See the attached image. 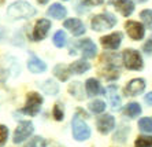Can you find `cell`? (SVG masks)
<instances>
[{"label": "cell", "mask_w": 152, "mask_h": 147, "mask_svg": "<svg viewBox=\"0 0 152 147\" xmlns=\"http://www.w3.org/2000/svg\"><path fill=\"white\" fill-rule=\"evenodd\" d=\"M36 14V8L33 7L30 3L23 1V0H18L10 4L7 8V15L14 19H23V18H30Z\"/></svg>", "instance_id": "cell-1"}, {"label": "cell", "mask_w": 152, "mask_h": 147, "mask_svg": "<svg viewBox=\"0 0 152 147\" xmlns=\"http://www.w3.org/2000/svg\"><path fill=\"white\" fill-rule=\"evenodd\" d=\"M71 129H73V136L75 140L78 142H85L91 137V129L89 126L84 122V120H81L80 114H75L73 117V121H71Z\"/></svg>", "instance_id": "cell-2"}, {"label": "cell", "mask_w": 152, "mask_h": 147, "mask_svg": "<svg viewBox=\"0 0 152 147\" xmlns=\"http://www.w3.org/2000/svg\"><path fill=\"white\" fill-rule=\"evenodd\" d=\"M42 104V96L37 92H29L26 95V103L25 106L21 109L22 113L30 115V117H34L40 113V109H41Z\"/></svg>", "instance_id": "cell-3"}, {"label": "cell", "mask_w": 152, "mask_h": 147, "mask_svg": "<svg viewBox=\"0 0 152 147\" xmlns=\"http://www.w3.org/2000/svg\"><path fill=\"white\" fill-rule=\"evenodd\" d=\"M117 24V18L110 12H104V14H97L95 15L91 21V26L96 32H102V30H107L111 29Z\"/></svg>", "instance_id": "cell-4"}, {"label": "cell", "mask_w": 152, "mask_h": 147, "mask_svg": "<svg viewBox=\"0 0 152 147\" xmlns=\"http://www.w3.org/2000/svg\"><path fill=\"white\" fill-rule=\"evenodd\" d=\"M122 59H124L125 68L129 70H140L142 69V58L138 54V51L133 48H126L122 52Z\"/></svg>", "instance_id": "cell-5"}, {"label": "cell", "mask_w": 152, "mask_h": 147, "mask_svg": "<svg viewBox=\"0 0 152 147\" xmlns=\"http://www.w3.org/2000/svg\"><path fill=\"white\" fill-rule=\"evenodd\" d=\"M34 132V126H33L32 121H21L18 124L17 129L14 131V136H12V142L15 144H19L22 142H25L29 139V136Z\"/></svg>", "instance_id": "cell-6"}, {"label": "cell", "mask_w": 152, "mask_h": 147, "mask_svg": "<svg viewBox=\"0 0 152 147\" xmlns=\"http://www.w3.org/2000/svg\"><path fill=\"white\" fill-rule=\"evenodd\" d=\"M125 29H126L127 35L132 40H141L145 35L144 26L137 21H126L125 22Z\"/></svg>", "instance_id": "cell-7"}, {"label": "cell", "mask_w": 152, "mask_h": 147, "mask_svg": "<svg viewBox=\"0 0 152 147\" xmlns=\"http://www.w3.org/2000/svg\"><path fill=\"white\" fill-rule=\"evenodd\" d=\"M51 29V21L48 19H39L36 22L34 29H33V35H32V40L33 41H40V40L45 39L47 33Z\"/></svg>", "instance_id": "cell-8"}, {"label": "cell", "mask_w": 152, "mask_h": 147, "mask_svg": "<svg viewBox=\"0 0 152 147\" xmlns=\"http://www.w3.org/2000/svg\"><path fill=\"white\" fill-rule=\"evenodd\" d=\"M96 126H97V131H99L100 133L107 135V133H110L111 131L115 128V118H114L111 114H104L97 118Z\"/></svg>", "instance_id": "cell-9"}, {"label": "cell", "mask_w": 152, "mask_h": 147, "mask_svg": "<svg viewBox=\"0 0 152 147\" xmlns=\"http://www.w3.org/2000/svg\"><path fill=\"white\" fill-rule=\"evenodd\" d=\"M145 90V81L142 79H133L130 80L127 85L124 88V92L126 96H137Z\"/></svg>", "instance_id": "cell-10"}, {"label": "cell", "mask_w": 152, "mask_h": 147, "mask_svg": "<svg viewBox=\"0 0 152 147\" xmlns=\"http://www.w3.org/2000/svg\"><path fill=\"white\" fill-rule=\"evenodd\" d=\"M122 43V33H111L108 36H103L100 39V44H102L106 50H117Z\"/></svg>", "instance_id": "cell-11"}, {"label": "cell", "mask_w": 152, "mask_h": 147, "mask_svg": "<svg viewBox=\"0 0 152 147\" xmlns=\"http://www.w3.org/2000/svg\"><path fill=\"white\" fill-rule=\"evenodd\" d=\"M110 4H113L124 17H129L134 11V4L132 0H110Z\"/></svg>", "instance_id": "cell-12"}, {"label": "cell", "mask_w": 152, "mask_h": 147, "mask_svg": "<svg viewBox=\"0 0 152 147\" xmlns=\"http://www.w3.org/2000/svg\"><path fill=\"white\" fill-rule=\"evenodd\" d=\"M63 26L73 33V36H81V35L85 33V25L81 22V19H78V18L66 19L63 22Z\"/></svg>", "instance_id": "cell-13"}, {"label": "cell", "mask_w": 152, "mask_h": 147, "mask_svg": "<svg viewBox=\"0 0 152 147\" xmlns=\"http://www.w3.org/2000/svg\"><path fill=\"white\" fill-rule=\"evenodd\" d=\"M78 47L81 48V52L85 58H95L96 54H97V47L91 39L81 40L78 43Z\"/></svg>", "instance_id": "cell-14"}, {"label": "cell", "mask_w": 152, "mask_h": 147, "mask_svg": "<svg viewBox=\"0 0 152 147\" xmlns=\"http://www.w3.org/2000/svg\"><path fill=\"white\" fill-rule=\"evenodd\" d=\"M28 69L32 73H42L47 70V65L39 57H36L33 52H30V59L28 62Z\"/></svg>", "instance_id": "cell-15"}, {"label": "cell", "mask_w": 152, "mask_h": 147, "mask_svg": "<svg viewBox=\"0 0 152 147\" xmlns=\"http://www.w3.org/2000/svg\"><path fill=\"white\" fill-rule=\"evenodd\" d=\"M107 95H108V99H110V103H111V107L114 110H119L121 109V98L118 95V87L111 84V85L107 87L106 90Z\"/></svg>", "instance_id": "cell-16"}, {"label": "cell", "mask_w": 152, "mask_h": 147, "mask_svg": "<svg viewBox=\"0 0 152 147\" xmlns=\"http://www.w3.org/2000/svg\"><path fill=\"white\" fill-rule=\"evenodd\" d=\"M53 76L56 77L58 80L60 81H67L69 77L71 76V70H70V66L64 63H59L53 68Z\"/></svg>", "instance_id": "cell-17"}, {"label": "cell", "mask_w": 152, "mask_h": 147, "mask_svg": "<svg viewBox=\"0 0 152 147\" xmlns=\"http://www.w3.org/2000/svg\"><path fill=\"white\" fill-rule=\"evenodd\" d=\"M47 14L50 15V17H52V18H55V19H62V18H64V17H66L67 10H66V7H64V6H62V4L53 3L52 6L47 10Z\"/></svg>", "instance_id": "cell-18"}, {"label": "cell", "mask_w": 152, "mask_h": 147, "mask_svg": "<svg viewBox=\"0 0 152 147\" xmlns=\"http://www.w3.org/2000/svg\"><path fill=\"white\" fill-rule=\"evenodd\" d=\"M100 76L103 79L108 80V81H113V80H117L119 77V70L114 63H107L106 69H103L100 72Z\"/></svg>", "instance_id": "cell-19"}, {"label": "cell", "mask_w": 152, "mask_h": 147, "mask_svg": "<svg viewBox=\"0 0 152 147\" xmlns=\"http://www.w3.org/2000/svg\"><path fill=\"white\" fill-rule=\"evenodd\" d=\"M89 69H91V65H89V62L85 61V59H78V61L73 62L70 65V70L74 74H82V73L88 72Z\"/></svg>", "instance_id": "cell-20"}, {"label": "cell", "mask_w": 152, "mask_h": 147, "mask_svg": "<svg viewBox=\"0 0 152 147\" xmlns=\"http://www.w3.org/2000/svg\"><path fill=\"white\" fill-rule=\"evenodd\" d=\"M85 88H86V93L88 96H96L102 92V88H100V84L96 79H88L86 83H85Z\"/></svg>", "instance_id": "cell-21"}, {"label": "cell", "mask_w": 152, "mask_h": 147, "mask_svg": "<svg viewBox=\"0 0 152 147\" xmlns=\"http://www.w3.org/2000/svg\"><path fill=\"white\" fill-rule=\"evenodd\" d=\"M69 92L71 93V96H74L77 101H84V87L80 81H74L69 85Z\"/></svg>", "instance_id": "cell-22"}, {"label": "cell", "mask_w": 152, "mask_h": 147, "mask_svg": "<svg viewBox=\"0 0 152 147\" xmlns=\"http://www.w3.org/2000/svg\"><path fill=\"white\" fill-rule=\"evenodd\" d=\"M41 90L44 91L47 95L55 96V95H58V92H59V85H58L53 80L48 79V80H45V81L41 84Z\"/></svg>", "instance_id": "cell-23"}, {"label": "cell", "mask_w": 152, "mask_h": 147, "mask_svg": "<svg viewBox=\"0 0 152 147\" xmlns=\"http://www.w3.org/2000/svg\"><path fill=\"white\" fill-rule=\"evenodd\" d=\"M141 106L136 102H132V103H127L126 107H125V114L127 117H130V118H136L138 115L141 114Z\"/></svg>", "instance_id": "cell-24"}, {"label": "cell", "mask_w": 152, "mask_h": 147, "mask_svg": "<svg viewBox=\"0 0 152 147\" xmlns=\"http://www.w3.org/2000/svg\"><path fill=\"white\" fill-rule=\"evenodd\" d=\"M67 43V37H66V33L63 30H58L55 35H53V44L58 47V48H62V47L66 46Z\"/></svg>", "instance_id": "cell-25"}, {"label": "cell", "mask_w": 152, "mask_h": 147, "mask_svg": "<svg viewBox=\"0 0 152 147\" xmlns=\"http://www.w3.org/2000/svg\"><path fill=\"white\" fill-rule=\"evenodd\" d=\"M88 107L92 113H95V114H100V113H103V111L106 110V103H104L103 101H93L88 104Z\"/></svg>", "instance_id": "cell-26"}, {"label": "cell", "mask_w": 152, "mask_h": 147, "mask_svg": "<svg viewBox=\"0 0 152 147\" xmlns=\"http://www.w3.org/2000/svg\"><path fill=\"white\" fill-rule=\"evenodd\" d=\"M138 128L141 129L142 132L152 133V118L151 117H144L138 121Z\"/></svg>", "instance_id": "cell-27"}, {"label": "cell", "mask_w": 152, "mask_h": 147, "mask_svg": "<svg viewBox=\"0 0 152 147\" xmlns=\"http://www.w3.org/2000/svg\"><path fill=\"white\" fill-rule=\"evenodd\" d=\"M134 147H152V136H137L134 142Z\"/></svg>", "instance_id": "cell-28"}, {"label": "cell", "mask_w": 152, "mask_h": 147, "mask_svg": "<svg viewBox=\"0 0 152 147\" xmlns=\"http://www.w3.org/2000/svg\"><path fill=\"white\" fill-rule=\"evenodd\" d=\"M140 18L145 24V26L152 29V10H142L140 12Z\"/></svg>", "instance_id": "cell-29"}, {"label": "cell", "mask_w": 152, "mask_h": 147, "mask_svg": "<svg viewBox=\"0 0 152 147\" xmlns=\"http://www.w3.org/2000/svg\"><path fill=\"white\" fill-rule=\"evenodd\" d=\"M52 115H53V118L56 120V121H62V120L64 118L63 107H62L59 103H56L55 106H53V109H52Z\"/></svg>", "instance_id": "cell-30"}, {"label": "cell", "mask_w": 152, "mask_h": 147, "mask_svg": "<svg viewBox=\"0 0 152 147\" xmlns=\"http://www.w3.org/2000/svg\"><path fill=\"white\" fill-rule=\"evenodd\" d=\"M25 147H47V142L42 139V137L36 136V137H33Z\"/></svg>", "instance_id": "cell-31"}, {"label": "cell", "mask_w": 152, "mask_h": 147, "mask_svg": "<svg viewBox=\"0 0 152 147\" xmlns=\"http://www.w3.org/2000/svg\"><path fill=\"white\" fill-rule=\"evenodd\" d=\"M126 133H129V128H126V126H122V128H119V131H118L115 135H114V140L115 142H125V137H126Z\"/></svg>", "instance_id": "cell-32"}, {"label": "cell", "mask_w": 152, "mask_h": 147, "mask_svg": "<svg viewBox=\"0 0 152 147\" xmlns=\"http://www.w3.org/2000/svg\"><path fill=\"white\" fill-rule=\"evenodd\" d=\"M8 137V128L4 125H0V147H3Z\"/></svg>", "instance_id": "cell-33"}, {"label": "cell", "mask_w": 152, "mask_h": 147, "mask_svg": "<svg viewBox=\"0 0 152 147\" xmlns=\"http://www.w3.org/2000/svg\"><path fill=\"white\" fill-rule=\"evenodd\" d=\"M103 1H104V0H84L82 3L86 4V6H91V7H93V6H99V4H103Z\"/></svg>", "instance_id": "cell-34"}, {"label": "cell", "mask_w": 152, "mask_h": 147, "mask_svg": "<svg viewBox=\"0 0 152 147\" xmlns=\"http://www.w3.org/2000/svg\"><path fill=\"white\" fill-rule=\"evenodd\" d=\"M7 77H8V72L6 69L0 68V83H4V81L7 80Z\"/></svg>", "instance_id": "cell-35"}, {"label": "cell", "mask_w": 152, "mask_h": 147, "mask_svg": "<svg viewBox=\"0 0 152 147\" xmlns=\"http://www.w3.org/2000/svg\"><path fill=\"white\" fill-rule=\"evenodd\" d=\"M142 50H144L147 54H152V40H149V41H147V43L144 44Z\"/></svg>", "instance_id": "cell-36"}, {"label": "cell", "mask_w": 152, "mask_h": 147, "mask_svg": "<svg viewBox=\"0 0 152 147\" xmlns=\"http://www.w3.org/2000/svg\"><path fill=\"white\" fill-rule=\"evenodd\" d=\"M144 101H145V103H148L149 106H152V92H148L147 95H145Z\"/></svg>", "instance_id": "cell-37"}, {"label": "cell", "mask_w": 152, "mask_h": 147, "mask_svg": "<svg viewBox=\"0 0 152 147\" xmlns=\"http://www.w3.org/2000/svg\"><path fill=\"white\" fill-rule=\"evenodd\" d=\"M36 1H37V3H40V4H47L50 0H36Z\"/></svg>", "instance_id": "cell-38"}, {"label": "cell", "mask_w": 152, "mask_h": 147, "mask_svg": "<svg viewBox=\"0 0 152 147\" xmlns=\"http://www.w3.org/2000/svg\"><path fill=\"white\" fill-rule=\"evenodd\" d=\"M4 3V0H0V4H3Z\"/></svg>", "instance_id": "cell-39"}]
</instances>
